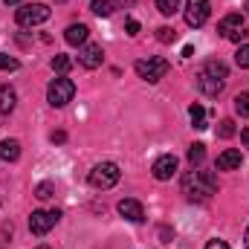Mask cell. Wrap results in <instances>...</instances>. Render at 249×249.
<instances>
[{
    "label": "cell",
    "mask_w": 249,
    "mask_h": 249,
    "mask_svg": "<svg viewBox=\"0 0 249 249\" xmlns=\"http://www.w3.org/2000/svg\"><path fill=\"white\" fill-rule=\"evenodd\" d=\"M183 194L188 200H209L212 194H217V177L212 171H200V168H191L186 177H183Z\"/></svg>",
    "instance_id": "6da1fadb"
},
{
    "label": "cell",
    "mask_w": 249,
    "mask_h": 249,
    "mask_svg": "<svg viewBox=\"0 0 249 249\" xmlns=\"http://www.w3.org/2000/svg\"><path fill=\"white\" fill-rule=\"evenodd\" d=\"M226 78H229V67H226V64L223 61H209L200 70V75H197V87H200V93H206V96H220Z\"/></svg>",
    "instance_id": "7a4b0ae2"
},
{
    "label": "cell",
    "mask_w": 249,
    "mask_h": 249,
    "mask_svg": "<svg viewBox=\"0 0 249 249\" xmlns=\"http://www.w3.org/2000/svg\"><path fill=\"white\" fill-rule=\"evenodd\" d=\"M217 32L226 38V41H232V44H244L247 41V18L241 15V12H232V15H226L220 23H217Z\"/></svg>",
    "instance_id": "3957f363"
},
{
    "label": "cell",
    "mask_w": 249,
    "mask_h": 249,
    "mask_svg": "<svg viewBox=\"0 0 249 249\" xmlns=\"http://www.w3.org/2000/svg\"><path fill=\"white\" fill-rule=\"evenodd\" d=\"M119 177H122V171H119V165L116 162H99L93 171H90V177H87V183L93 188H99V191H105V188H113L119 183Z\"/></svg>",
    "instance_id": "277c9868"
},
{
    "label": "cell",
    "mask_w": 249,
    "mask_h": 249,
    "mask_svg": "<svg viewBox=\"0 0 249 249\" xmlns=\"http://www.w3.org/2000/svg\"><path fill=\"white\" fill-rule=\"evenodd\" d=\"M72 96H75V84L70 81V78H53L50 81V87H47V102L53 105V107H64V105H70L72 102Z\"/></svg>",
    "instance_id": "5b68a950"
},
{
    "label": "cell",
    "mask_w": 249,
    "mask_h": 249,
    "mask_svg": "<svg viewBox=\"0 0 249 249\" xmlns=\"http://www.w3.org/2000/svg\"><path fill=\"white\" fill-rule=\"evenodd\" d=\"M15 20L20 26H41L50 20V6L47 3H26L15 12Z\"/></svg>",
    "instance_id": "8992f818"
},
{
    "label": "cell",
    "mask_w": 249,
    "mask_h": 249,
    "mask_svg": "<svg viewBox=\"0 0 249 249\" xmlns=\"http://www.w3.org/2000/svg\"><path fill=\"white\" fill-rule=\"evenodd\" d=\"M171 70V64L165 58H148V61H136V75L145 78L148 84H157L160 78H165V72Z\"/></svg>",
    "instance_id": "52a82bcc"
},
{
    "label": "cell",
    "mask_w": 249,
    "mask_h": 249,
    "mask_svg": "<svg viewBox=\"0 0 249 249\" xmlns=\"http://www.w3.org/2000/svg\"><path fill=\"white\" fill-rule=\"evenodd\" d=\"M58 217H61V212L38 209V212H32V214H29V232H32V235H47V232L58 223Z\"/></svg>",
    "instance_id": "ba28073f"
},
{
    "label": "cell",
    "mask_w": 249,
    "mask_h": 249,
    "mask_svg": "<svg viewBox=\"0 0 249 249\" xmlns=\"http://www.w3.org/2000/svg\"><path fill=\"white\" fill-rule=\"evenodd\" d=\"M209 15H212V6H209V0H188L186 3V23L188 26H203L206 20H209Z\"/></svg>",
    "instance_id": "9c48e42d"
},
{
    "label": "cell",
    "mask_w": 249,
    "mask_h": 249,
    "mask_svg": "<svg viewBox=\"0 0 249 249\" xmlns=\"http://www.w3.org/2000/svg\"><path fill=\"white\" fill-rule=\"evenodd\" d=\"M177 168H180V160H177L174 154H162V157H157V160H154L151 174H154L157 180H171V177L177 174Z\"/></svg>",
    "instance_id": "30bf717a"
},
{
    "label": "cell",
    "mask_w": 249,
    "mask_h": 249,
    "mask_svg": "<svg viewBox=\"0 0 249 249\" xmlns=\"http://www.w3.org/2000/svg\"><path fill=\"white\" fill-rule=\"evenodd\" d=\"M78 61H81L84 70H96V67H102V61H105V50H102V44H84L81 53H78Z\"/></svg>",
    "instance_id": "8fae6325"
},
{
    "label": "cell",
    "mask_w": 249,
    "mask_h": 249,
    "mask_svg": "<svg viewBox=\"0 0 249 249\" xmlns=\"http://www.w3.org/2000/svg\"><path fill=\"white\" fill-rule=\"evenodd\" d=\"M119 214H122L124 220H130V223H142V220H145V209H142V203L133 200V197L119 200Z\"/></svg>",
    "instance_id": "7c38bea8"
},
{
    "label": "cell",
    "mask_w": 249,
    "mask_h": 249,
    "mask_svg": "<svg viewBox=\"0 0 249 249\" xmlns=\"http://www.w3.org/2000/svg\"><path fill=\"white\" fill-rule=\"evenodd\" d=\"M87 35H90V29H87L84 23H72V26H67L64 41H67L70 47H84V44H87Z\"/></svg>",
    "instance_id": "4fadbf2b"
},
{
    "label": "cell",
    "mask_w": 249,
    "mask_h": 249,
    "mask_svg": "<svg viewBox=\"0 0 249 249\" xmlns=\"http://www.w3.org/2000/svg\"><path fill=\"white\" fill-rule=\"evenodd\" d=\"M241 162H244L241 151L229 148V151H223V154L217 157V171H235V168H241Z\"/></svg>",
    "instance_id": "5bb4252c"
},
{
    "label": "cell",
    "mask_w": 249,
    "mask_h": 249,
    "mask_svg": "<svg viewBox=\"0 0 249 249\" xmlns=\"http://www.w3.org/2000/svg\"><path fill=\"white\" fill-rule=\"evenodd\" d=\"M20 157V142L18 139H3L0 142V160L3 162H15Z\"/></svg>",
    "instance_id": "9a60e30c"
},
{
    "label": "cell",
    "mask_w": 249,
    "mask_h": 249,
    "mask_svg": "<svg viewBox=\"0 0 249 249\" xmlns=\"http://www.w3.org/2000/svg\"><path fill=\"white\" fill-rule=\"evenodd\" d=\"M18 105V93L9 84H0V113H12Z\"/></svg>",
    "instance_id": "2e32d148"
},
{
    "label": "cell",
    "mask_w": 249,
    "mask_h": 249,
    "mask_svg": "<svg viewBox=\"0 0 249 249\" xmlns=\"http://www.w3.org/2000/svg\"><path fill=\"white\" fill-rule=\"evenodd\" d=\"M119 3H122V0H93V6H90V9H93L99 18H110V15L119 9Z\"/></svg>",
    "instance_id": "e0dca14e"
},
{
    "label": "cell",
    "mask_w": 249,
    "mask_h": 249,
    "mask_svg": "<svg viewBox=\"0 0 249 249\" xmlns=\"http://www.w3.org/2000/svg\"><path fill=\"white\" fill-rule=\"evenodd\" d=\"M188 116H191V124H194L197 130L209 127V124H206V110H203L200 105H191V107H188Z\"/></svg>",
    "instance_id": "ac0fdd59"
},
{
    "label": "cell",
    "mask_w": 249,
    "mask_h": 249,
    "mask_svg": "<svg viewBox=\"0 0 249 249\" xmlns=\"http://www.w3.org/2000/svg\"><path fill=\"white\" fill-rule=\"evenodd\" d=\"M203 160H206V145H203V142H194V145L188 148V162H191V165H200Z\"/></svg>",
    "instance_id": "d6986e66"
},
{
    "label": "cell",
    "mask_w": 249,
    "mask_h": 249,
    "mask_svg": "<svg viewBox=\"0 0 249 249\" xmlns=\"http://www.w3.org/2000/svg\"><path fill=\"white\" fill-rule=\"evenodd\" d=\"M157 9H160V15L171 18V15L180 9V0H157Z\"/></svg>",
    "instance_id": "ffe728a7"
},
{
    "label": "cell",
    "mask_w": 249,
    "mask_h": 249,
    "mask_svg": "<svg viewBox=\"0 0 249 249\" xmlns=\"http://www.w3.org/2000/svg\"><path fill=\"white\" fill-rule=\"evenodd\" d=\"M235 113L238 116H249V93L235 96Z\"/></svg>",
    "instance_id": "44dd1931"
},
{
    "label": "cell",
    "mask_w": 249,
    "mask_h": 249,
    "mask_svg": "<svg viewBox=\"0 0 249 249\" xmlns=\"http://www.w3.org/2000/svg\"><path fill=\"white\" fill-rule=\"evenodd\" d=\"M235 61H238V67L249 70V44H241V47H238V53H235Z\"/></svg>",
    "instance_id": "7402d4cb"
},
{
    "label": "cell",
    "mask_w": 249,
    "mask_h": 249,
    "mask_svg": "<svg viewBox=\"0 0 249 249\" xmlns=\"http://www.w3.org/2000/svg\"><path fill=\"white\" fill-rule=\"evenodd\" d=\"M53 194H55V186H53V183H41V186L35 188V197H38V200H50Z\"/></svg>",
    "instance_id": "603a6c76"
},
{
    "label": "cell",
    "mask_w": 249,
    "mask_h": 249,
    "mask_svg": "<svg viewBox=\"0 0 249 249\" xmlns=\"http://www.w3.org/2000/svg\"><path fill=\"white\" fill-rule=\"evenodd\" d=\"M20 61L18 58H12V55H6V53H0V70H6V72H12V70H18Z\"/></svg>",
    "instance_id": "cb8c5ba5"
},
{
    "label": "cell",
    "mask_w": 249,
    "mask_h": 249,
    "mask_svg": "<svg viewBox=\"0 0 249 249\" xmlns=\"http://www.w3.org/2000/svg\"><path fill=\"white\" fill-rule=\"evenodd\" d=\"M70 67H72V61H70L67 55H55V58H53V70H55V72H61V75L70 70Z\"/></svg>",
    "instance_id": "d4e9b609"
},
{
    "label": "cell",
    "mask_w": 249,
    "mask_h": 249,
    "mask_svg": "<svg viewBox=\"0 0 249 249\" xmlns=\"http://www.w3.org/2000/svg\"><path fill=\"white\" fill-rule=\"evenodd\" d=\"M232 133H235V122H232V119H223L220 127H217V136H220V139H229Z\"/></svg>",
    "instance_id": "484cf974"
},
{
    "label": "cell",
    "mask_w": 249,
    "mask_h": 249,
    "mask_svg": "<svg viewBox=\"0 0 249 249\" xmlns=\"http://www.w3.org/2000/svg\"><path fill=\"white\" fill-rule=\"evenodd\" d=\"M157 38H160L162 44H171V41H177V32H174L171 26H162V29H157Z\"/></svg>",
    "instance_id": "4316f807"
},
{
    "label": "cell",
    "mask_w": 249,
    "mask_h": 249,
    "mask_svg": "<svg viewBox=\"0 0 249 249\" xmlns=\"http://www.w3.org/2000/svg\"><path fill=\"white\" fill-rule=\"evenodd\" d=\"M124 29H127V35H139V20L127 18V20H124Z\"/></svg>",
    "instance_id": "83f0119b"
},
{
    "label": "cell",
    "mask_w": 249,
    "mask_h": 249,
    "mask_svg": "<svg viewBox=\"0 0 249 249\" xmlns=\"http://www.w3.org/2000/svg\"><path fill=\"white\" fill-rule=\"evenodd\" d=\"M206 249H229V244H226V241H217V238H214V241H209V244H206Z\"/></svg>",
    "instance_id": "f1b7e54d"
},
{
    "label": "cell",
    "mask_w": 249,
    "mask_h": 249,
    "mask_svg": "<svg viewBox=\"0 0 249 249\" xmlns=\"http://www.w3.org/2000/svg\"><path fill=\"white\" fill-rule=\"evenodd\" d=\"M241 142L249 148V127H244V130H241Z\"/></svg>",
    "instance_id": "f546056e"
},
{
    "label": "cell",
    "mask_w": 249,
    "mask_h": 249,
    "mask_svg": "<svg viewBox=\"0 0 249 249\" xmlns=\"http://www.w3.org/2000/svg\"><path fill=\"white\" fill-rule=\"evenodd\" d=\"M244 241H247V249H249V226H247V235H244Z\"/></svg>",
    "instance_id": "4dcf8cb0"
},
{
    "label": "cell",
    "mask_w": 249,
    "mask_h": 249,
    "mask_svg": "<svg viewBox=\"0 0 249 249\" xmlns=\"http://www.w3.org/2000/svg\"><path fill=\"white\" fill-rule=\"evenodd\" d=\"M6 3H20V0H6Z\"/></svg>",
    "instance_id": "1f68e13d"
},
{
    "label": "cell",
    "mask_w": 249,
    "mask_h": 249,
    "mask_svg": "<svg viewBox=\"0 0 249 249\" xmlns=\"http://www.w3.org/2000/svg\"><path fill=\"white\" fill-rule=\"evenodd\" d=\"M38 249H53V247H38Z\"/></svg>",
    "instance_id": "d6a6232c"
},
{
    "label": "cell",
    "mask_w": 249,
    "mask_h": 249,
    "mask_svg": "<svg viewBox=\"0 0 249 249\" xmlns=\"http://www.w3.org/2000/svg\"><path fill=\"white\" fill-rule=\"evenodd\" d=\"M247 6H249V0H247Z\"/></svg>",
    "instance_id": "836d02e7"
}]
</instances>
